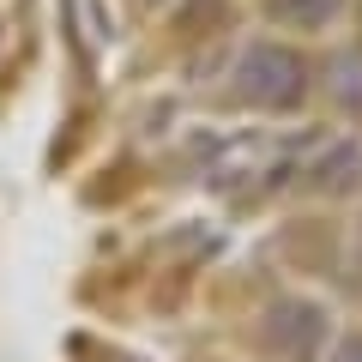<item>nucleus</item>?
<instances>
[{"label":"nucleus","instance_id":"nucleus-2","mask_svg":"<svg viewBox=\"0 0 362 362\" xmlns=\"http://www.w3.org/2000/svg\"><path fill=\"white\" fill-rule=\"evenodd\" d=\"M259 338H266L272 356L308 362L314 338H320V308H308V302H278V308L266 314V326H259Z\"/></svg>","mask_w":362,"mask_h":362},{"label":"nucleus","instance_id":"nucleus-1","mask_svg":"<svg viewBox=\"0 0 362 362\" xmlns=\"http://www.w3.org/2000/svg\"><path fill=\"white\" fill-rule=\"evenodd\" d=\"M302 85H308V66L296 49L284 42H254V49L235 61V97L254 109H290L302 103Z\"/></svg>","mask_w":362,"mask_h":362},{"label":"nucleus","instance_id":"nucleus-5","mask_svg":"<svg viewBox=\"0 0 362 362\" xmlns=\"http://www.w3.org/2000/svg\"><path fill=\"white\" fill-rule=\"evenodd\" d=\"M133 6H145V13H151V6H157V0H133Z\"/></svg>","mask_w":362,"mask_h":362},{"label":"nucleus","instance_id":"nucleus-4","mask_svg":"<svg viewBox=\"0 0 362 362\" xmlns=\"http://www.w3.org/2000/svg\"><path fill=\"white\" fill-rule=\"evenodd\" d=\"M338 362H362V332H356V338H344V344H338Z\"/></svg>","mask_w":362,"mask_h":362},{"label":"nucleus","instance_id":"nucleus-3","mask_svg":"<svg viewBox=\"0 0 362 362\" xmlns=\"http://www.w3.org/2000/svg\"><path fill=\"white\" fill-rule=\"evenodd\" d=\"M338 6L344 0H272V18L278 25H296V30H320V25H332Z\"/></svg>","mask_w":362,"mask_h":362}]
</instances>
